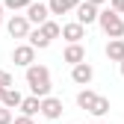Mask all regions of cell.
<instances>
[{
  "label": "cell",
  "mask_w": 124,
  "mask_h": 124,
  "mask_svg": "<svg viewBox=\"0 0 124 124\" xmlns=\"http://www.w3.org/2000/svg\"><path fill=\"white\" fill-rule=\"evenodd\" d=\"M89 77H92V71H89L86 65H77V71H74V80H80V83H86Z\"/></svg>",
  "instance_id": "3957f363"
},
{
  "label": "cell",
  "mask_w": 124,
  "mask_h": 124,
  "mask_svg": "<svg viewBox=\"0 0 124 124\" xmlns=\"http://www.w3.org/2000/svg\"><path fill=\"white\" fill-rule=\"evenodd\" d=\"M65 36H71V39H80V27H77V24L65 27Z\"/></svg>",
  "instance_id": "7c38bea8"
},
{
  "label": "cell",
  "mask_w": 124,
  "mask_h": 124,
  "mask_svg": "<svg viewBox=\"0 0 124 124\" xmlns=\"http://www.w3.org/2000/svg\"><path fill=\"white\" fill-rule=\"evenodd\" d=\"M71 6V0H53V9L56 12H62V9H68Z\"/></svg>",
  "instance_id": "4fadbf2b"
},
{
  "label": "cell",
  "mask_w": 124,
  "mask_h": 124,
  "mask_svg": "<svg viewBox=\"0 0 124 124\" xmlns=\"http://www.w3.org/2000/svg\"><path fill=\"white\" fill-rule=\"evenodd\" d=\"M24 109H27V112H36V109H39V101H33V98H30V101L24 103Z\"/></svg>",
  "instance_id": "9a60e30c"
},
{
  "label": "cell",
  "mask_w": 124,
  "mask_h": 124,
  "mask_svg": "<svg viewBox=\"0 0 124 124\" xmlns=\"http://www.w3.org/2000/svg\"><path fill=\"white\" fill-rule=\"evenodd\" d=\"M103 27L109 30V33H121V30H124V27H121V21L115 18V15H103Z\"/></svg>",
  "instance_id": "7a4b0ae2"
},
{
  "label": "cell",
  "mask_w": 124,
  "mask_h": 124,
  "mask_svg": "<svg viewBox=\"0 0 124 124\" xmlns=\"http://www.w3.org/2000/svg\"><path fill=\"white\" fill-rule=\"evenodd\" d=\"M9 121V112H3V109H0V124H6Z\"/></svg>",
  "instance_id": "e0dca14e"
},
{
  "label": "cell",
  "mask_w": 124,
  "mask_h": 124,
  "mask_svg": "<svg viewBox=\"0 0 124 124\" xmlns=\"http://www.w3.org/2000/svg\"><path fill=\"white\" fill-rule=\"evenodd\" d=\"M30 18H33V21H41L44 18V6H33V9H30Z\"/></svg>",
  "instance_id": "52a82bcc"
},
{
  "label": "cell",
  "mask_w": 124,
  "mask_h": 124,
  "mask_svg": "<svg viewBox=\"0 0 124 124\" xmlns=\"http://www.w3.org/2000/svg\"><path fill=\"white\" fill-rule=\"evenodd\" d=\"M15 56H18L21 62H30V56H33V50H30V47H21L18 53H15Z\"/></svg>",
  "instance_id": "8fae6325"
},
{
  "label": "cell",
  "mask_w": 124,
  "mask_h": 124,
  "mask_svg": "<svg viewBox=\"0 0 124 124\" xmlns=\"http://www.w3.org/2000/svg\"><path fill=\"white\" fill-rule=\"evenodd\" d=\"M65 56H68L71 62H77V59L83 56V50H80V47H68V53H65Z\"/></svg>",
  "instance_id": "30bf717a"
},
{
  "label": "cell",
  "mask_w": 124,
  "mask_h": 124,
  "mask_svg": "<svg viewBox=\"0 0 124 124\" xmlns=\"http://www.w3.org/2000/svg\"><path fill=\"white\" fill-rule=\"evenodd\" d=\"M56 33H59V30H56L53 24H47V27H44V36H56Z\"/></svg>",
  "instance_id": "2e32d148"
},
{
  "label": "cell",
  "mask_w": 124,
  "mask_h": 124,
  "mask_svg": "<svg viewBox=\"0 0 124 124\" xmlns=\"http://www.w3.org/2000/svg\"><path fill=\"white\" fill-rule=\"evenodd\" d=\"M3 101H6V103L12 106V103H18L21 98H18V95H15V92H6V95H3Z\"/></svg>",
  "instance_id": "5bb4252c"
},
{
  "label": "cell",
  "mask_w": 124,
  "mask_h": 124,
  "mask_svg": "<svg viewBox=\"0 0 124 124\" xmlns=\"http://www.w3.org/2000/svg\"><path fill=\"white\" fill-rule=\"evenodd\" d=\"M92 103H95V95L83 92V95H80V106H92Z\"/></svg>",
  "instance_id": "9c48e42d"
},
{
  "label": "cell",
  "mask_w": 124,
  "mask_h": 124,
  "mask_svg": "<svg viewBox=\"0 0 124 124\" xmlns=\"http://www.w3.org/2000/svg\"><path fill=\"white\" fill-rule=\"evenodd\" d=\"M15 124H33V121H30V118H18V121H15Z\"/></svg>",
  "instance_id": "ac0fdd59"
},
{
  "label": "cell",
  "mask_w": 124,
  "mask_h": 124,
  "mask_svg": "<svg viewBox=\"0 0 124 124\" xmlns=\"http://www.w3.org/2000/svg\"><path fill=\"white\" fill-rule=\"evenodd\" d=\"M30 86L36 92H47V71L44 68H33L30 71Z\"/></svg>",
  "instance_id": "6da1fadb"
},
{
  "label": "cell",
  "mask_w": 124,
  "mask_h": 124,
  "mask_svg": "<svg viewBox=\"0 0 124 124\" xmlns=\"http://www.w3.org/2000/svg\"><path fill=\"white\" fill-rule=\"evenodd\" d=\"M9 30H12V36H24V30H27V24H24V21L18 18V21H12V24H9Z\"/></svg>",
  "instance_id": "277c9868"
},
{
  "label": "cell",
  "mask_w": 124,
  "mask_h": 124,
  "mask_svg": "<svg viewBox=\"0 0 124 124\" xmlns=\"http://www.w3.org/2000/svg\"><path fill=\"white\" fill-rule=\"evenodd\" d=\"M44 112L47 115H59V101H47L44 103Z\"/></svg>",
  "instance_id": "8992f818"
},
{
  "label": "cell",
  "mask_w": 124,
  "mask_h": 124,
  "mask_svg": "<svg viewBox=\"0 0 124 124\" xmlns=\"http://www.w3.org/2000/svg\"><path fill=\"white\" fill-rule=\"evenodd\" d=\"M106 53H109V56H115V59H121V56H124V44H121V41L109 44V50H106Z\"/></svg>",
  "instance_id": "5b68a950"
},
{
  "label": "cell",
  "mask_w": 124,
  "mask_h": 124,
  "mask_svg": "<svg viewBox=\"0 0 124 124\" xmlns=\"http://www.w3.org/2000/svg\"><path fill=\"white\" fill-rule=\"evenodd\" d=\"M92 18H95V9H92V6H83L80 9V21H92Z\"/></svg>",
  "instance_id": "ba28073f"
}]
</instances>
